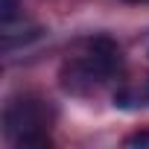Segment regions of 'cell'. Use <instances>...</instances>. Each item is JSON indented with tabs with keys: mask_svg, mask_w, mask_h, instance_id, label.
<instances>
[{
	"mask_svg": "<svg viewBox=\"0 0 149 149\" xmlns=\"http://www.w3.org/2000/svg\"><path fill=\"white\" fill-rule=\"evenodd\" d=\"M143 91H146V102H149V82H146V85H143Z\"/></svg>",
	"mask_w": 149,
	"mask_h": 149,
	"instance_id": "5",
	"label": "cell"
},
{
	"mask_svg": "<svg viewBox=\"0 0 149 149\" xmlns=\"http://www.w3.org/2000/svg\"><path fill=\"white\" fill-rule=\"evenodd\" d=\"M58 111L41 94H15L3 105V137L9 146H53Z\"/></svg>",
	"mask_w": 149,
	"mask_h": 149,
	"instance_id": "2",
	"label": "cell"
},
{
	"mask_svg": "<svg viewBox=\"0 0 149 149\" xmlns=\"http://www.w3.org/2000/svg\"><path fill=\"white\" fill-rule=\"evenodd\" d=\"M126 3H149V0H126Z\"/></svg>",
	"mask_w": 149,
	"mask_h": 149,
	"instance_id": "6",
	"label": "cell"
},
{
	"mask_svg": "<svg viewBox=\"0 0 149 149\" xmlns=\"http://www.w3.org/2000/svg\"><path fill=\"white\" fill-rule=\"evenodd\" d=\"M18 9H21V3H18V0H0V21H3V26L15 24Z\"/></svg>",
	"mask_w": 149,
	"mask_h": 149,
	"instance_id": "3",
	"label": "cell"
},
{
	"mask_svg": "<svg viewBox=\"0 0 149 149\" xmlns=\"http://www.w3.org/2000/svg\"><path fill=\"white\" fill-rule=\"evenodd\" d=\"M123 70V50L114 38L108 35H97L85 41V50L79 56H73L61 64V88L67 94L76 97H88L94 91H100L102 85H108L114 76H120Z\"/></svg>",
	"mask_w": 149,
	"mask_h": 149,
	"instance_id": "1",
	"label": "cell"
},
{
	"mask_svg": "<svg viewBox=\"0 0 149 149\" xmlns=\"http://www.w3.org/2000/svg\"><path fill=\"white\" fill-rule=\"evenodd\" d=\"M123 146H140V149H149V129H143V132H134V134L123 137Z\"/></svg>",
	"mask_w": 149,
	"mask_h": 149,
	"instance_id": "4",
	"label": "cell"
}]
</instances>
